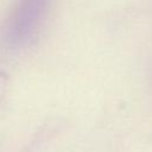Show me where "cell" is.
I'll use <instances>...</instances> for the list:
<instances>
[{
    "label": "cell",
    "instance_id": "1",
    "mask_svg": "<svg viewBox=\"0 0 152 152\" xmlns=\"http://www.w3.org/2000/svg\"><path fill=\"white\" fill-rule=\"evenodd\" d=\"M51 0H21L6 31L7 44L17 48L26 43L39 27Z\"/></svg>",
    "mask_w": 152,
    "mask_h": 152
}]
</instances>
